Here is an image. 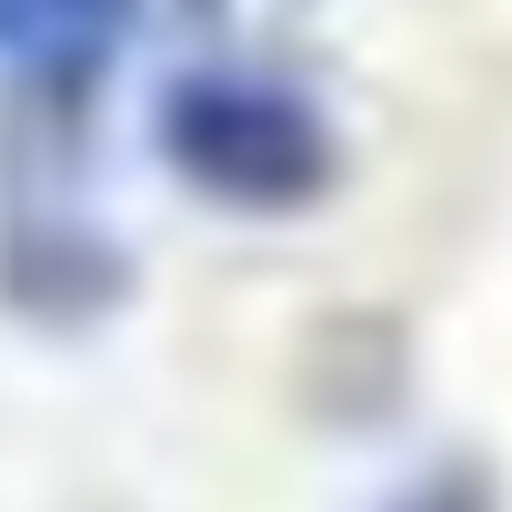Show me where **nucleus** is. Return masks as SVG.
I'll use <instances>...</instances> for the list:
<instances>
[{
    "mask_svg": "<svg viewBox=\"0 0 512 512\" xmlns=\"http://www.w3.org/2000/svg\"><path fill=\"white\" fill-rule=\"evenodd\" d=\"M151 141H161V171L191 201L241 211V221L312 211L342 181V141H332L322 101L302 81L262 71V61H201V71L161 81Z\"/></svg>",
    "mask_w": 512,
    "mask_h": 512,
    "instance_id": "obj_1",
    "label": "nucleus"
},
{
    "mask_svg": "<svg viewBox=\"0 0 512 512\" xmlns=\"http://www.w3.org/2000/svg\"><path fill=\"white\" fill-rule=\"evenodd\" d=\"M141 21H151V0H0V81L31 121L81 131L121 51L141 41Z\"/></svg>",
    "mask_w": 512,
    "mask_h": 512,
    "instance_id": "obj_2",
    "label": "nucleus"
},
{
    "mask_svg": "<svg viewBox=\"0 0 512 512\" xmlns=\"http://www.w3.org/2000/svg\"><path fill=\"white\" fill-rule=\"evenodd\" d=\"M372 512H502V482H492V462H482V452H442V462L402 472Z\"/></svg>",
    "mask_w": 512,
    "mask_h": 512,
    "instance_id": "obj_3",
    "label": "nucleus"
}]
</instances>
